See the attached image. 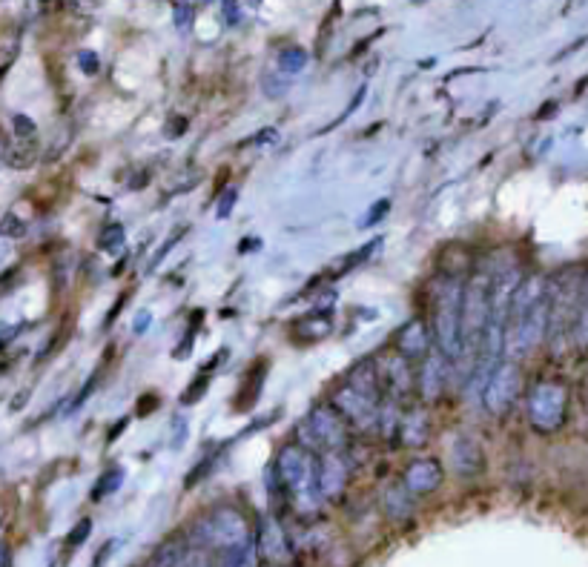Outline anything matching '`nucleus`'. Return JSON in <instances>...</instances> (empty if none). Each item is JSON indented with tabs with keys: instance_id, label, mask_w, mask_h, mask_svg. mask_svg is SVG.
Here are the masks:
<instances>
[{
	"instance_id": "obj_47",
	"label": "nucleus",
	"mask_w": 588,
	"mask_h": 567,
	"mask_svg": "<svg viewBox=\"0 0 588 567\" xmlns=\"http://www.w3.org/2000/svg\"><path fill=\"white\" fill-rule=\"evenodd\" d=\"M3 522H6V507L0 504V527H3Z\"/></svg>"
},
{
	"instance_id": "obj_8",
	"label": "nucleus",
	"mask_w": 588,
	"mask_h": 567,
	"mask_svg": "<svg viewBox=\"0 0 588 567\" xmlns=\"http://www.w3.org/2000/svg\"><path fill=\"white\" fill-rule=\"evenodd\" d=\"M520 390H523L520 361L502 358L500 364L491 370V376L485 378V384H482V407L491 416H505L514 407V401L520 399Z\"/></svg>"
},
{
	"instance_id": "obj_24",
	"label": "nucleus",
	"mask_w": 588,
	"mask_h": 567,
	"mask_svg": "<svg viewBox=\"0 0 588 567\" xmlns=\"http://www.w3.org/2000/svg\"><path fill=\"white\" fill-rule=\"evenodd\" d=\"M224 567H259V547H256V539L247 536L239 547L227 550V565Z\"/></svg>"
},
{
	"instance_id": "obj_43",
	"label": "nucleus",
	"mask_w": 588,
	"mask_h": 567,
	"mask_svg": "<svg viewBox=\"0 0 588 567\" xmlns=\"http://www.w3.org/2000/svg\"><path fill=\"white\" fill-rule=\"evenodd\" d=\"M279 141V132L276 129H262V135L253 138V144H276Z\"/></svg>"
},
{
	"instance_id": "obj_11",
	"label": "nucleus",
	"mask_w": 588,
	"mask_h": 567,
	"mask_svg": "<svg viewBox=\"0 0 588 567\" xmlns=\"http://www.w3.org/2000/svg\"><path fill=\"white\" fill-rule=\"evenodd\" d=\"M316 482L325 502H336L350 482V464L345 450H322L316 453Z\"/></svg>"
},
{
	"instance_id": "obj_46",
	"label": "nucleus",
	"mask_w": 588,
	"mask_h": 567,
	"mask_svg": "<svg viewBox=\"0 0 588 567\" xmlns=\"http://www.w3.org/2000/svg\"><path fill=\"white\" fill-rule=\"evenodd\" d=\"M147 324H150V313H141V318H138V327H135V330H138V333H144V330H147Z\"/></svg>"
},
{
	"instance_id": "obj_26",
	"label": "nucleus",
	"mask_w": 588,
	"mask_h": 567,
	"mask_svg": "<svg viewBox=\"0 0 588 567\" xmlns=\"http://www.w3.org/2000/svg\"><path fill=\"white\" fill-rule=\"evenodd\" d=\"M124 241H127V232H124V227L121 224H107L104 230L98 232V250L101 252H109V255H115V252H121V247H124Z\"/></svg>"
},
{
	"instance_id": "obj_25",
	"label": "nucleus",
	"mask_w": 588,
	"mask_h": 567,
	"mask_svg": "<svg viewBox=\"0 0 588 567\" xmlns=\"http://www.w3.org/2000/svg\"><path fill=\"white\" fill-rule=\"evenodd\" d=\"M276 63H279V72L282 75H299V72H305L307 66V52L302 49V46H284L282 52H279V58H276Z\"/></svg>"
},
{
	"instance_id": "obj_40",
	"label": "nucleus",
	"mask_w": 588,
	"mask_h": 567,
	"mask_svg": "<svg viewBox=\"0 0 588 567\" xmlns=\"http://www.w3.org/2000/svg\"><path fill=\"white\" fill-rule=\"evenodd\" d=\"M187 441V419L175 416L173 419V447H181Z\"/></svg>"
},
{
	"instance_id": "obj_12",
	"label": "nucleus",
	"mask_w": 588,
	"mask_h": 567,
	"mask_svg": "<svg viewBox=\"0 0 588 567\" xmlns=\"http://www.w3.org/2000/svg\"><path fill=\"white\" fill-rule=\"evenodd\" d=\"M376 376H379V384H382V396H388L393 401H405L416 390L414 361L402 358L399 353L382 358L376 364Z\"/></svg>"
},
{
	"instance_id": "obj_35",
	"label": "nucleus",
	"mask_w": 588,
	"mask_h": 567,
	"mask_svg": "<svg viewBox=\"0 0 588 567\" xmlns=\"http://www.w3.org/2000/svg\"><path fill=\"white\" fill-rule=\"evenodd\" d=\"M95 381H98V376H92L87 381V384H84V387H81V390H78V396H75V399L69 401V410H66V413H69V416H72V413H78V410H81V407H84V401L89 399V396H92V390H95Z\"/></svg>"
},
{
	"instance_id": "obj_28",
	"label": "nucleus",
	"mask_w": 588,
	"mask_h": 567,
	"mask_svg": "<svg viewBox=\"0 0 588 567\" xmlns=\"http://www.w3.org/2000/svg\"><path fill=\"white\" fill-rule=\"evenodd\" d=\"M35 152H38V149H35V141H18V147L9 149L6 161H9L12 167L26 169L35 164Z\"/></svg>"
},
{
	"instance_id": "obj_37",
	"label": "nucleus",
	"mask_w": 588,
	"mask_h": 567,
	"mask_svg": "<svg viewBox=\"0 0 588 567\" xmlns=\"http://www.w3.org/2000/svg\"><path fill=\"white\" fill-rule=\"evenodd\" d=\"M236 198H239V189L227 187V192H224V195H221V201H218V210H216L218 218H227V215L233 212V207H236Z\"/></svg>"
},
{
	"instance_id": "obj_30",
	"label": "nucleus",
	"mask_w": 588,
	"mask_h": 567,
	"mask_svg": "<svg viewBox=\"0 0 588 567\" xmlns=\"http://www.w3.org/2000/svg\"><path fill=\"white\" fill-rule=\"evenodd\" d=\"M391 210V198H379L376 204H373L371 210L365 212L362 218H359V230H368V227H376L385 215Z\"/></svg>"
},
{
	"instance_id": "obj_44",
	"label": "nucleus",
	"mask_w": 588,
	"mask_h": 567,
	"mask_svg": "<svg viewBox=\"0 0 588 567\" xmlns=\"http://www.w3.org/2000/svg\"><path fill=\"white\" fill-rule=\"evenodd\" d=\"M115 547H118V542H107V545L98 550V559H95V567H101L104 562H107V556H112L115 553Z\"/></svg>"
},
{
	"instance_id": "obj_32",
	"label": "nucleus",
	"mask_w": 588,
	"mask_h": 567,
	"mask_svg": "<svg viewBox=\"0 0 588 567\" xmlns=\"http://www.w3.org/2000/svg\"><path fill=\"white\" fill-rule=\"evenodd\" d=\"M0 235H3V238H23V235H26V224H23L18 215L9 212V215L3 218V224H0Z\"/></svg>"
},
{
	"instance_id": "obj_42",
	"label": "nucleus",
	"mask_w": 588,
	"mask_h": 567,
	"mask_svg": "<svg viewBox=\"0 0 588 567\" xmlns=\"http://www.w3.org/2000/svg\"><path fill=\"white\" fill-rule=\"evenodd\" d=\"M124 304H127V295H121V298L115 301V307H112V310L107 313V318H104V327H112V324L118 321V313H121V307H124Z\"/></svg>"
},
{
	"instance_id": "obj_48",
	"label": "nucleus",
	"mask_w": 588,
	"mask_h": 567,
	"mask_svg": "<svg viewBox=\"0 0 588 567\" xmlns=\"http://www.w3.org/2000/svg\"><path fill=\"white\" fill-rule=\"evenodd\" d=\"M0 567H9V559H3V562H0Z\"/></svg>"
},
{
	"instance_id": "obj_10",
	"label": "nucleus",
	"mask_w": 588,
	"mask_h": 567,
	"mask_svg": "<svg viewBox=\"0 0 588 567\" xmlns=\"http://www.w3.org/2000/svg\"><path fill=\"white\" fill-rule=\"evenodd\" d=\"M305 424L310 427L313 439L322 450H348L350 444V424L330 404H319L307 413Z\"/></svg>"
},
{
	"instance_id": "obj_20",
	"label": "nucleus",
	"mask_w": 588,
	"mask_h": 567,
	"mask_svg": "<svg viewBox=\"0 0 588 567\" xmlns=\"http://www.w3.org/2000/svg\"><path fill=\"white\" fill-rule=\"evenodd\" d=\"M345 384L362 390V393L371 396V399H382V384H379V376H376V361H371V358L356 361V364L350 367Z\"/></svg>"
},
{
	"instance_id": "obj_18",
	"label": "nucleus",
	"mask_w": 588,
	"mask_h": 567,
	"mask_svg": "<svg viewBox=\"0 0 588 567\" xmlns=\"http://www.w3.org/2000/svg\"><path fill=\"white\" fill-rule=\"evenodd\" d=\"M336 330V321L330 310H313V313L299 315L290 324V336L296 341H325Z\"/></svg>"
},
{
	"instance_id": "obj_33",
	"label": "nucleus",
	"mask_w": 588,
	"mask_h": 567,
	"mask_svg": "<svg viewBox=\"0 0 588 567\" xmlns=\"http://www.w3.org/2000/svg\"><path fill=\"white\" fill-rule=\"evenodd\" d=\"M365 98H368V86H359V89L353 92V98H350L348 109H345V112H342V115H339V118H336V121H333L330 126H336V124H342V121H348L350 115H353V112H356V109L362 106V101H365ZM330 126H325V132L330 129Z\"/></svg>"
},
{
	"instance_id": "obj_16",
	"label": "nucleus",
	"mask_w": 588,
	"mask_h": 567,
	"mask_svg": "<svg viewBox=\"0 0 588 567\" xmlns=\"http://www.w3.org/2000/svg\"><path fill=\"white\" fill-rule=\"evenodd\" d=\"M451 464L459 479H477L485 473V450L474 436H457L451 444Z\"/></svg>"
},
{
	"instance_id": "obj_38",
	"label": "nucleus",
	"mask_w": 588,
	"mask_h": 567,
	"mask_svg": "<svg viewBox=\"0 0 588 567\" xmlns=\"http://www.w3.org/2000/svg\"><path fill=\"white\" fill-rule=\"evenodd\" d=\"M15 129H18V138L21 141H35L38 126H35V121H29L26 115H15Z\"/></svg>"
},
{
	"instance_id": "obj_15",
	"label": "nucleus",
	"mask_w": 588,
	"mask_h": 567,
	"mask_svg": "<svg viewBox=\"0 0 588 567\" xmlns=\"http://www.w3.org/2000/svg\"><path fill=\"white\" fill-rule=\"evenodd\" d=\"M445 482V470L442 464L434 456H422V459H414V462L405 467L402 473V484L408 487L411 496H431Z\"/></svg>"
},
{
	"instance_id": "obj_17",
	"label": "nucleus",
	"mask_w": 588,
	"mask_h": 567,
	"mask_svg": "<svg viewBox=\"0 0 588 567\" xmlns=\"http://www.w3.org/2000/svg\"><path fill=\"white\" fill-rule=\"evenodd\" d=\"M396 436L405 447L411 450H422L428 439H431V413L425 407H414V410H405L399 416V424H396Z\"/></svg>"
},
{
	"instance_id": "obj_29",
	"label": "nucleus",
	"mask_w": 588,
	"mask_h": 567,
	"mask_svg": "<svg viewBox=\"0 0 588 567\" xmlns=\"http://www.w3.org/2000/svg\"><path fill=\"white\" fill-rule=\"evenodd\" d=\"M207 390H210V373H198V376L190 381V387L181 393V404H184V407H193V404H198V401L207 396Z\"/></svg>"
},
{
	"instance_id": "obj_5",
	"label": "nucleus",
	"mask_w": 588,
	"mask_h": 567,
	"mask_svg": "<svg viewBox=\"0 0 588 567\" xmlns=\"http://www.w3.org/2000/svg\"><path fill=\"white\" fill-rule=\"evenodd\" d=\"M583 273L566 270L548 281V327L545 338L554 353H563L571 344V327H574V310H577V293H580Z\"/></svg>"
},
{
	"instance_id": "obj_45",
	"label": "nucleus",
	"mask_w": 588,
	"mask_h": 567,
	"mask_svg": "<svg viewBox=\"0 0 588 567\" xmlns=\"http://www.w3.org/2000/svg\"><path fill=\"white\" fill-rule=\"evenodd\" d=\"M127 424H130V419H121V421H115V424H112V433H109V436H107L109 444H112V441L118 439L121 433H124V427H127Z\"/></svg>"
},
{
	"instance_id": "obj_41",
	"label": "nucleus",
	"mask_w": 588,
	"mask_h": 567,
	"mask_svg": "<svg viewBox=\"0 0 588 567\" xmlns=\"http://www.w3.org/2000/svg\"><path fill=\"white\" fill-rule=\"evenodd\" d=\"M181 235H184V230L173 232V235H170V238H167V241H164V247H161V252H158V255H155V258H153V264H150V267H153V270H155V264H161V258H164V255H167V252L173 250V244H175V241H178V238H181Z\"/></svg>"
},
{
	"instance_id": "obj_7",
	"label": "nucleus",
	"mask_w": 588,
	"mask_h": 567,
	"mask_svg": "<svg viewBox=\"0 0 588 567\" xmlns=\"http://www.w3.org/2000/svg\"><path fill=\"white\" fill-rule=\"evenodd\" d=\"M193 536L201 547H216V550L227 553L250 536V527L236 507H216L213 513H207L198 522Z\"/></svg>"
},
{
	"instance_id": "obj_2",
	"label": "nucleus",
	"mask_w": 588,
	"mask_h": 567,
	"mask_svg": "<svg viewBox=\"0 0 588 567\" xmlns=\"http://www.w3.org/2000/svg\"><path fill=\"white\" fill-rule=\"evenodd\" d=\"M462 290L465 281L454 273H439L428 287V301H431V336L434 347L454 361L459 356V318H462Z\"/></svg>"
},
{
	"instance_id": "obj_9",
	"label": "nucleus",
	"mask_w": 588,
	"mask_h": 567,
	"mask_svg": "<svg viewBox=\"0 0 588 567\" xmlns=\"http://www.w3.org/2000/svg\"><path fill=\"white\" fill-rule=\"evenodd\" d=\"M379 401L382 399H371L365 396L362 390L350 387V384H342L336 393H333V410L348 421L353 430L359 433H371L376 430V419H379Z\"/></svg>"
},
{
	"instance_id": "obj_13",
	"label": "nucleus",
	"mask_w": 588,
	"mask_h": 567,
	"mask_svg": "<svg viewBox=\"0 0 588 567\" xmlns=\"http://www.w3.org/2000/svg\"><path fill=\"white\" fill-rule=\"evenodd\" d=\"M448 373H451V361L442 356L439 350H431L428 356L419 361L416 370V393L422 404H434L442 399L445 387H448Z\"/></svg>"
},
{
	"instance_id": "obj_23",
	"label": "nucleus",
	"mask_w": 588,
	"mask_h": 567,
	"mask_svg": "<svg viewBox=\"0 0 588 567\" xmlns=\"http://www.w3.org/2000/svg\"><path fill=\"white\" fill-rule=\"evenodd\" d=\"M376 247H379V238H373L371 244H365V247H359V250L345 252L342 258H336V261L330 264V275H345L350 273V270H356L359 264H365V261L371 258Z\"/></svg>"
},
{
	"instance_id": "obj_39",
	"label": "nucleus",
	"mask_w": 588,
	"mask_h": 567,
	"mask_svg": "<svg viewBox=\"0 0 588 567\" xmlns=\"http://www.w3.org/2000/svg\"><path fill=\"white\" fill-rule=\"evenodd\" d=\"M175 26H178L181 32H187V29L193 26V6H187V3H178V6H175Z\"/></svg>"
},
{
	"instance_id": "obj_27",
	"label": "nucleus",
	"mask_w": 588,
	"mask_h": 567,
	"mask_svg": "<svg viewBox=\"0 0 588 567\" xmlns=\"http://www.w3.org/2000/svg\"><path fill=\"white\" fill-rule=\"evenodd\" d=\"M121 482H124V470L121 467H109L107 473H101L98 484L92 487V502H101V499L112 496L121 487Z\"/></svg>"
},
{
	"instance_id": "obj_3",
	"label": "nucleus",
	"mask_w": 588,
	"mask_h": 567,
	"mask_svg": "<svg viewBox=\"0 0 588 567\" xmlns=\"http://www.w3.org/2000/svg\"><path fill=\"white\" fill-rule=\"evenodd\" d=\"M273 473L282 484L284 496L302 516L316 513L319 504L325 502L319 493V482H316V453L305 450L302 444L296 441L284 444L273 462Z\"/></svg>"
},
{
	"instance_id": "obj_22",
	"label": "nucleus",
	"mask_w": 588,
	"mask_h": 567,
	"mask_svg": "<svg viewBox=\"0 0 588 567\" xmlns=\"http://www.w3.org/2000/svg\"><path fill=\"white\" fill-rule=\"evenodd\" d=\"M256 547H259V553L270 556L273 562L284 559V556H287V542H284L282 527L276 525L273 519H267L262 527V536L256 539Z\"/></svg>"
},
{
	"instance_id": "obj_34",
	"label": "nucleus",
	"mask_w": 588,
	"mask_h": 567,
	"mask_svg": "<svg viewBox=\"0 0 588 567\" xmlns=\"http://www.w3.org/2000/svg\"><path fill=\"white\" fill-rule=\"evenodd\" d=\"M89 533H92V522H89V519H81L78 525L72 527V533L66 536V545H69V547H81L89 539Z\"/></svg>"
},
{
	"instance_id": "obj_6",
	"label": "nucleus",
	"mask_w": 588,
	"mask_h": 567,
	"mask_svg": "<svg viewBox=\"0 0 588 567\" xmlns=\"http://www.w3.org/2000/svg\"><path fill=\"white\" fill-rule=\"evenodd\" d=\"M528 421L537 433H557L568 416V387L563 381H537L528 393Z\"/></svg>"
},
{
	"instance_id": "obj_31",
	"label": "nucleus",
	"mask_w": 588,
	"mask_h": 567,
	"mask_svg": "<svg viewBox=\"0 0 588 567\" xmlns=\"http://www.w3.org/2000/svg\"><path fill=\"white\" fill-rule=\"evenodd\" d=\"M204 321V310H196L193 313V321H190V327H187V333H184V347H175V358H187L190 356V350H193V341H196L198 333V324Z\"/></svg>"
},
{
	"instance_id": "obj_19",
	"label": "nucleus",
	"mask_w": 588,
	"mask_h": 567,
	"mask_svg": "<svg viewBox=\"0 0 588 567\" xmlns=\"http://www.w3.org/2000/svg\"><path fill=\"white\" fill-rule=\"evenodd\" d=\"M382 510H385V516H388L391 522H405V519H411V516H414V499H411L408 487L402 482L391 484V487L382 493Z\"/></svg>"
},
{
	"instance_id": "obj_14",
	"label": "nucleus",
	"mask_w": 588,
	"mask_h": 567,
	"mask_svg": "<svg viewBox=\"0 0 588 567\" xmlns=\"http://www.w3.org/2000/svg\"><path fill=\"white\" fill-rule=\"evenodd\" d=\"M393 350L408 361H422L434 350V336H431V327H428V318L425 315H414L408 318L396 336H393Z\"/></svg>"
},
{
	"instance_id": "obj_1",
	"label": "nucleus",
	"mask_w": 588,
	"mask_h": 567,
	"mask_svg": "<svg viewBox=\"0 0 588 567\" xmlns=\"http://www.w3.org/2000/svg\"><path fill=\"white\" fill-rule=\"evenodd\" d=\"M548 327V278L523 275L514 287L505 324V358L523 361L545 341Z\"/></svg>"
},
{
	"instance_id": "obj_21",
	"label": "nucleus",
	"mask_w": 588,
	"mask_h": 567,
	"mask_svg": "<svg viewBox=\"0 0 588 567\" xmlns=\"http://www.w3.org/2000/svg\"><path fill=\"white\" fill-rule=\"evenodd\" d=\"M571 344L588 350V270L580 278V293H577V310H574V327H571Z\"/></svg>"
},
{
	"instance_id": "obj_4",
	"label": "nucleus",
	"mask_w": 588,
	"mask_h": 567,
	"mask_svg": "<svg viewBox=\"0 0 588 567\" xmlns=\"http://www.w3.org/2000/svg\"><path fill=\"white\" fill-rule=\"evenodd\" d=\"M488 290H491V278L477 275L465 284L462 290V318H459V356L454 364H459L462 376H471L474 361L480 353L482 330L488 321Z\"/></svg>"
},
{
	"instance_id": "obj_36",
	"label": "nucleus",
	"mask_w": 588,
	"mask_h": 567,
	"mask_svg": "<svg viewBox=\"0 0 588 567\" xmlns=\"http://www.w3.org/2000/svg\"><path fill=\"white\" fill-rule=\"evenodd\" d=\"M78 69H81L84 75H95V72L101 69V61H98V55H95L92 49H84V52H78Z\"/></svg>"
}]
</instances>
